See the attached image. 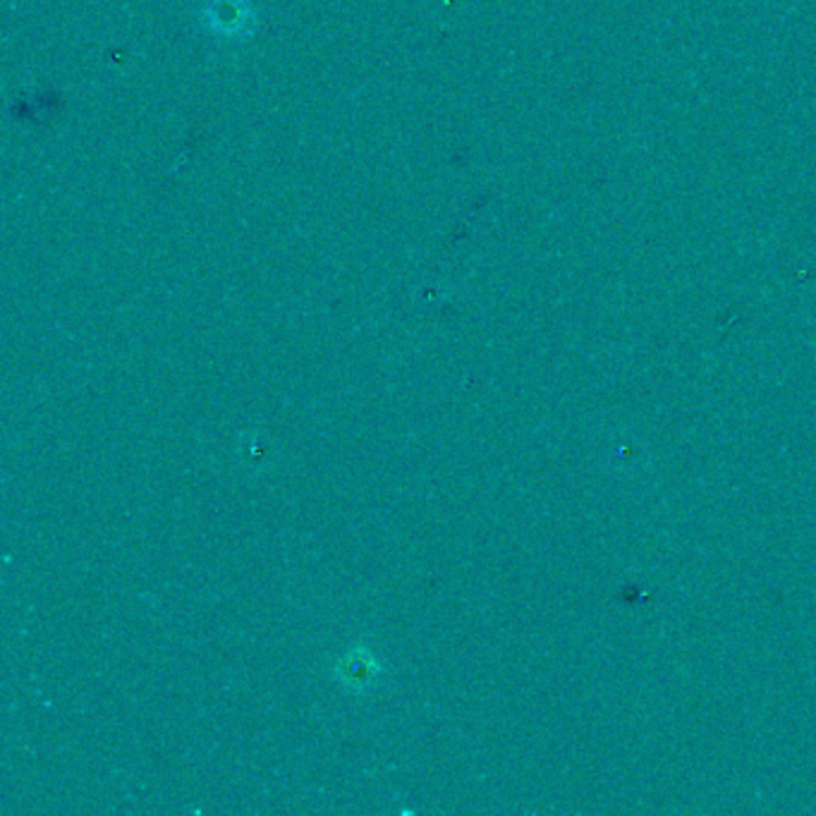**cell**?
Returning <instances> with one entry per match:
<instances>
[{"label":"cell","mask_w":816,"mask_h":816,"mask_svg":"<svg viewBox=\"0 0 816 816\" xmlns=\"http://www.w3.org/2000/svg\"><path fill=\"white\" fill-rule=\"evenodd\" d=\"M345 666H347V681H350V685H364L369 681V677H372V673H374L372 661H366V654H362V652L352 654L347 658Z\"/></svg>","instance_id":"cell-1"}]
</instances>
